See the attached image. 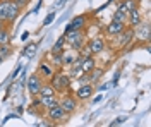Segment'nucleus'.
I'll return each mask as SVG.
<instances>
[{
  "instance_id": "b1692460",
  "label": "nucleus",
  "mask_w": 151,
  "mask_h": 127,
  "mask_svg": "<svg viewBox=\"0 0 151 127\" xmlns=\"http://www.w3.org/2000/svg\"><path fill=\"white\" fill-rule=\"evenodd\" d=\"M76 59H77V57L72 55V53L69 55V53H65V52H62V65L69 67V65H72V64L76 62Z\"/></svg>"
},
{
  "instance_id": "c85d7f7f",
  "label": "nucleus",
  "mask_w": 151,
  "mask_h": 127,
  "mask_svg": "<svg viewBox=\"0 0 151 127\" xmlns=\"http://www.w3.org/2000/svg\"><path fill=\"white\" fill-rule=\"evenodd\" d=\"M14 2L17 4L19 7H21V9H24V7H26V5L29 4V0H14Z\"/></svg>"
},
{
  "instance_id": "6e6552de",
  "label": "nucleus",
  "mask_w": 151,
  "mask_h": 127,
  "mask_svg": "<svg viewBox=\"0 0 151 127\" xmlns=\"http://www.w3.org/2000/svg\"><path fill=\"white\" fill-rule=\"evenodd\" d=\"M88 19H89V16H88V14L76 16L74 19L67 24L65 33H67V31H74V29H86V26H88Z\"/></svg>"
},
{
  "instance_id": "a878e982",
  "label": "nucleus",
  "mask_w": 151,
  "mask_h": 127,
  "mask_svg": "<svg viewBox=\"0 0 151 127\" xmlns=\"http://www.w3.org/2000/svg\"><path fill=\"white\" fill-rule=\"evenodd\" d=\"M77 83H79V84H86V83H89V72H81V74L77 76Z\"/></svg>"
},
{
  "instance_id": "aec40b11",
  "label": "nucleus",
  "mask_w": 151,
  "mask_h": 127,
  "mask_svg": "<svg viewBox=\"0 0 151 127\" xmlns=\"http://www.w3.org/2000/svg\"><path fill=\"white\" fill-rule=\"evenodd\" d=\"M9 2L10 0H0V21L7 19V10H9Z\"/></svg>"
},
{
  "instance_id": "7ed1b4c3",
  "label": "nucleus",
  "mask_w": 151,
  "mask_h": 127,
  "mask_svg": "<svg viewBox=\"0 0 151 127\" xmlns=\"http://www.w3.org/2000/svg\"><path fill=\"white\" fill-rule=\"evenodd\" d=\"M47 117L52 120V124H58V122H65L67 117H69V113L58 103H55L53 107L47 108Z\"/></svg>"
},
{
  "instance_id": "f3484780",
  "label": "nucleus",
  "mask_w": 151,
  "mask_h": 127,
  "mask_svg": "<svg viewBox=\"0 0 151 127\" xmlns=\"http://www.w3.org/2000/svg\"><path fill=\"white\" fill-rule=\"evenodd\" d=\"M101 76H103V69L93 67L91 70H89V83H91V84H94V83H98Z\"/></svg>"
},
{
  "instance_id": "c756f323",
  "label": "nucleus",
  "mask_w": 151,
  "mask_h": 127,
  "mask_svg": "<svg viewBox=\"0 0 151 127\" xmlns=\"http://www.w3.org/2000/svg\"><path fill=\"white\" fill-rule=\"evenodd\" d=\"M125 120H127V117H119L117 120H113V122H112V126H119V124H124Z\"/></svg>"
},
{
  "instance_id": "a211bd4d",
  "label": "nucleus",
  "mask_w": 151,
  "mask_h": 127,
  "mask_svg": "<svg viewBox=\"0 0 151 127\" xmlns=\"http://www.w3.org/2000/svg\"><path fill=\"white\" fill-rule=\"evenodd\" d=\"M64 47H65V34L57 39V43L53 45V48H52V53H62L64 52Z\"/></svg>"
},
{
  "instance_id": "dca6fc26",
  "label": "nucleus",
  "mask_w": 151,
  "mask_h": 127,
  "mask_svg": "<svg viewBox=\"0 0 151 127\" xmlns=\"http://www.w3.org/2000/svg\"><path fill=\"white\" fill-rule=\"evenodd\" d=\"M38 74H40V76H41L43 79H47V77H50V76L53 74V70L48 67L47 62H43V60H41V64H40V69H38Z\"/></svg>"
},
{
  "instance_id": "393cba45",
  "label": "nucleus",
  "mask_w": 151,
  "mask_h": 127,
  "mask_svg": "<svg viewBox=\"0 0 151 127\" xmlns=\"http://www.w3.org/2000/svg\"><path fill=\"white\" fill-rule=\"evenodd\" d=\"M113 21H120V22H127V12H122V10H115V14L112 16Z\"/></svg>"
},
{
  "instance_id": "ddd939ff",
  "label": "nucleus",
  "mask_w": 151,
  "mask_h": 127,
  "mask_svg": "<svg viewBox=\"0 0 151 127\" xmlns=\"http://www.w3.org/2000/svg\"><path fill=\"white\" fill-rule=\"evenodd\" d=\"M77 60H79V67H81L83 72H89L93 67H96L94 57H79V55H77Z\"/></svg>"
},
{
  "instance_id": "5701e85b",
  "label": "nucleus",
  "mask_w": 151,
  "mask_h": 127,
  "mask_svg": "<svg viewBox=\"0 0 151 127\" xmlns=\"http://www.w3.org/2000/svg\"><path fill=\"white\" fill-rule=\"evenodd\" d=\"M139 31H137V36L139 39H150V26L148 24H141V26H137Z\"/></svg>"
},
{
  "instance_id": "4468645a",
  "label": "nucleus",
  "mask_w": 151,
  "mask_h": 127,
  "mask_svg": "<svg viewBox=\"0 0 151 127\" xmlns=\"http://www.w3.org/2000/svg\"><path fill=\"white\" fill-rule=\"evenodd\" d=\"M38 100H40V105L43 108H50V107H53L55 103H58L57 95H52V96H40L38 95Z\"/></svg>"
},
{
  "instance_id": "bb28decb",
  "label": "nucleus",
  "mask_w": 151,
  "mask_h": 127,
  "mask_svg": "<svg viewBox=\"0 0 151 127\" xmlns=\"http://www.w3.org/2000/svg\"><path fill=\"white\" fill-rule=\"evenodd\" d=\"M55 19V12H52V14H48L45 21H43V26H48V24H52V21Z\"/></svg>"
},
{
  "instance_id": "f8f14e48",
  "label": "nucleus",
  "mask_w": 151,
  "mask_h": 127,
  "mask_svg": "<svg viewBox=\"0 0 151 127\" xmlns=\"http://www.w3.org/2000/svg\"><path fill=\"white\" fill-rule=\"evenodd\" d=\"M125 29V22H120V21H113L110 24H106L105 26V33L106 34H112V36H117L119 33H122V31Z\"/></svg>"
},
{
  "instance_id": "9d476101",
  "label": "nucleus",
  "mask_w": 151,
  "mask_h": 127,
  "mask_svg": "<svg viewBox=\"0 0 151 127\" xmlns=\"http://www.w3.org/2000/svg\"><path fill=\"white\" fill-rule=\"evenodd\" d=\"M19 12H21V7H19L14 0H10L9 2V10H7V19H5V26H7V28H10L12 22L17 19Z\"/></svg>"
},
{
  "instance_id": "39448f33",
  "label": "nucleus",
  "mask_w": 151,
  "mask_h": 127,
  "mask_svg": "<svg viewBox=\"0 0 151 127\" xmlns=\"http://www.w3.org/2000/svg\"><path fill=\"white\" fill-rule=\"evenodd\" d=\"M89 50H91V53H93L94 57L96 55H100V53H103L105 52V47H106V43H105V38L103 36H100V34H96L93 38H89V41L86 43Z\"/></svg>"
},
{
  "instance_id": "1a4fd4ad",
  "label": "nucleus",
  "mask_w": 151,
  "mask_h": 127,
  "mask_svg": "<svg viewBox=\"0 0 151 127\" xmlns=\"http://www.w3.org/2000/svg\"><path fill=\"white\" fill-rule=\"evenodd\" d=\"M117 36H119V48H125L132 39L136 38V31L132 29V28H125V29H124L122 33H119Z\"/></svg>"
},
{
  "instance_id": "2f4dec72",
  "label": "nucleus",
  "mask_w": 151,
  "mask_h": 127,
  "mask_svg": "<svg viewBox=\"0 0 151 127\" xmlns=\"http://www.w3.org/2000/svg\"><path fill=\"white\" fill-rule=\"evenodd\" d=\"M2 28H5V22H4V21H0V29H2Z\"/></svg>"
},
{
  "instance_id": "f257e3e1",
  "label": "nucleus",
  "mask_w": 151,
  "mask_h": 127,
  "mask_svg": "<svg viewBox=\"0 0 151 127\" xmlns=\"http://www.w3.org/2000/svg\"><path fill=\"white\" fill-rule=\"evenodd\" d=\"M48 79H50V84L53 86V89H55L57 93L69 91L70 84H72V77L69 74H64V72H53Z\"/></svg>"
},
{
  "instance_id": "6ab92c4d",
  "label": "nucleus",
  "mask_w": 151,
  "mask_h": 127,
  "mask_svg": "<svg viewBox=\"0 0 151 127\" xmlns=\"http://www.w3.org/2000/svg\"><path fill=\"white\" fill-rule=\"evenodd\" d=\"M36 48H38V43L31 41V43H29L28 47H24V50H22V55H24V57H29V59H31V57H33V55L36 53Z\"/></svg>"
},
{
  "instance_id": "f03ea898",
  "label": "nucleus",
  "mask_w": 151,
  "mask_h": 127,
  "mask_svg": "<svg viewBox=\"0 0 151 127\" xmlns=\"http://www.w3.org/2000/svg\"><path fill=\"white\" fill-rule=\"evenodd\" d=\"M86 43V31L84 29H74L65 33V45H70V48L79 52Z\"/></svg>"
},
{
  "instance_id": "423d86ee",
  "label": "nucleus",
  "mask_w": 151,
  "mask_h": 127,
  "mask_svg": "<svg viewBox=\"0 0 151 127\" xmlns=\"http://www.w3.org/2000/svg\"><path fill=\"white\" fill-rule=\"evenodd\" d=\"M58 105L70 115V113H74L77 110V98L72 96V95H65V96H62L58 100Z\"/></svg>"
},
{
  "instance_id": "20e7f679",
  "label": "nucleus",
  "mask_w": 151,
  "mask_h": 127,
  "mask_svg": "<svg viewBox=\"0 0 151 127\" xmlns=\"http://www.w3.org/2000/svg\"><path fill=\"white\" fill-rule=\"evenodd\" d=\"M43 84V77L38 74V72H33L31 76L28 77V83H26V88H28V93L31 96H36L40 93V88Z\"/></svg>"
},
{
  "instance_id": "9b49d317",
  "label": "nucleus",
  "mask_w": 151,
  "mask_h": 127,
  "mask_svg": "<svg viewBox=\"0 0 151 127\" xmlns=\"http://www.w3.org/2000/svg\"><path fill=\"white\" fill-rule=\"evenodd\" d=\"M93 84L91 83H86V84H79V88L76 91V98L77 100H89V98L93 96Z\"/></svg>"
},
{
  "instance_id": "cd10ccee",
  "label": "nucleus",
  "mask_w": 151,
  "mask_h": 127,
  "mask_svg": "<svg viewBox=\"0 0 151 127\" xmlns=\"http://www.w3.org/2000/svg\"><path fill=\"white\" fill-rule=\"evenodd\" d=\"M124 4H125V7H127V10H131L132 7H137V2H136V0H125Z\"/></svg>"
},
{
  "instance_id": "7c9ffc66",
  "label": "nucleus",
  "mask_w": 151,
  "mask_h": 127,
  "mask_svg": "<svg viewBox=\"0 0 151 127\" xmlns=\"http://www.w3.org/2000/svg\"><path fill=\"white\" fill-rule=\"evenodd\" d=\"M21 69H22V67H21V65H19V67L16 69V70H14V72H12V77H14V79H16V76H17L19 72H21Z\"/></svg>"
},
{
  "instance_id": "0eeeda50",
  "label": "nucleus",
  "mask_w": 151,
  "mask_h": 127,
  "mask_svg": "<svg viewBox=\"0 0 151 127\" xmlns=\"http://www.w3.org/2000/svg\"><path fill=\"white\" fill-rule=\"evenodd\" d=\"M127 21H129V28H132V29H137V26L142 24V16H141L139 5H137V7H132V9L127 12Z\"/></svg>"
},
{
  "instance_id": "412c9836",
  "label": "nucleus",
  "mask_w": 151,
  "mask_h": 127,
  "mask_svg": "<svg viewBox=\"0 0 151 127\" xmlns=\"http://www.w3.org/2000/svg\"><path fill=\"white\" fill-rule=\"evenodd\" d=\"M12 47H10V43H5V45H0V57L5 60V59H9L10 55H12Z\"/></svg>"
},
{
  "instance_id": "2eb2a0df",
  "label": "nucleus",
  "mask_w": 151,
  "mask_h": 127,
  "mask_svg": "<svg viewBox=\"0 0 151 127\" xmlns=\"http://www.w3.org/2000/svg\"><path fill=\"white\" fill-rule=\"evenodd\" d=\"M40 96H52V95H57V91L53 89V86L50 84V83H43L41 84V88H40V93H38ZM36 95V96H38Z\"/></svg>"
},
{
  "instance_id": "4be33fe9",
  "label": "nucleus",
  "mask_w": 151,
  "mask_h": 127,
  "mask_svg": "<svg viewBox=\"0 0 151 127\" xmlns=\"http://www.w3.org/2000/svg\"><path fill=\"white\" fill-rule=\"evenodd\" d=\"M10 41V28H2L0 29V45H5Z\"/></svg>"
}]
</instances>
